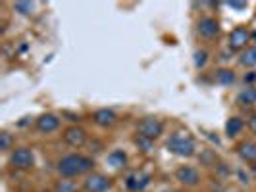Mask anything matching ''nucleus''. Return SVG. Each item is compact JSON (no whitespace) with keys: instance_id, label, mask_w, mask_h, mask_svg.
Returning a JSON list of instances; mask_svg holds the SVG:
<instances>
[{"instance_id":"nucleus-1","label":"nucleus","mask_w":256,"mask_h":192,"mask_svg":"<svg viewBox=\"0 0 256 192\" xmlns=\"http://www.w3.org/2000/svg\"><path fill=\"white\" fill-rule=\"evenodd\" d=\"M94 167V160L89 156H81V154H70L62 158L58 162V173L64 177V179H74L79 175H85L92 171Z\"/></svg>"},{"instance_id":"nucleus-2","label":"nucleus","mask_w":256,"mask_h":192,"mask_svg":"<svg viewBox=\"0 0 256 192\" xmlns=\"http://www.w3.org/2000/svg\"><path fill=\"white\" fill-rule=\"evenodd\" d=\"M168 150L181 158H191L194 154V141L187 135H174L168 141Z\"/></svg>"},{"instance_id":"nucleus-3","label":"nucleus","mask_w":256,"mask_h":192,"mask_svg":"<svg viewBox=\"0 0 256 192\" xmlns=\"http://www.w3.org/2000/svg\"><path fill=\"white\" fill-rule=\"evenodd\" d=\"M10 166L14 169H20V171H27L35 166V156H33V150H29L26 146L22 148H14L12 154H10Z\"/></svg>"},{"instance_id":"nucleus-4","label":"nucleus","mask_w":256,"mask_h":192,"mask_svg":"<svg viewBox=\"0 0 256 192\" xmlns=\"http://www.w3.org/2000/svg\"><path fill=\"white\" fill-rule=\"evenodd\" d=\"M139 135L144 137V139H148V141H156L162 133H164V125H162V121L160 119H156V117H144L141 123H139Z\"/></svg>"},{"instance_id":"nucleus-5","label":"nucleus","mask_w":256,"mask_h":192,"mask_svg":"<svg viewBox=\"0 0 256 192\" xmlns=\"http://www.w3.org/2000/svg\"><path fill=\"white\" fill-rule=\"evenodd\" d=\"M110 187H112V179L102 173H90L83 183L85 192H106Z\"/></svg>"},{"instance_id":"nucleus-6","label":"nucleus","mask_w":256,"mask_h":192,"mask_svg":"<svg viewBox=\"0 0 256 192\" xmlns=\"http://www.w3.org/2000/svg\"><path fill=\"white\" fill-rule=\"evenodd\" d=\"M62 137H64L66 144H70V146H74V148H79V146H83V144L87 142V133H85V129L77 127V125H72V127L66 129Z\"/></svg>"},{"instance_id":"nucleus-7","label":"nucleus","mask_w":256,"mask_h":192,"mask_svg":"<svg viewBox=\"0 0 256 192\" xmlns=\"http://www.w3.org/2000/svg\"><path fill=\"white\" fill-rule=\"evenodd\" d=\"M176 179L180 181L181 185H185V187H196L198 185V181H200V175H198V171L191 166H181L178 171H176Z\"/></svg>"},{"instance_id":"nucleus-8","label":"nucleus","mask_w":256,"mask_h":192,"mask_svg":"<svg viewBox=\"0 0 256 192\" xmlns=\"http://www.w3.org/2000/svg\"><path fill=\"white\" fill-rule=\"evenodd\" d=\"M250 40V33L246 27H235L230 33V48L231 50H241Z\"/></svg>"},{"instance_id":"nucleus-9","label":"nucleus","mask_w":256,"mask_h":192,"mask_svg":"<svg viewBox=\"0 0 256 192\" xmlns=\"http://www.w3.org/2000/svg\"><path fill=\"white\" fill-rule=\"evenodd\" d=\"M150 183V175L148 173H142V171H135L131 173L128 179H126V187L131 192H141L146 189V185Z\"/></svg>"},{"instance_id":"nucleus-10","label":"nucleus","mask_w":256,"mask_h":192,"mask_svg":"<svg viewBox=\"0 0 256 192\" xmlns=\"http://www.w3.org/2000/svg\"><path fill=\"white\" fill-rule=\"evenodd\" d=\"M196 29H198L200 37L212 38L220 33V23L214 19V17H202V19L198 21V27H196Z\"/></svg>"},{"instance_id":"nucleus-11","label":"nucleus","mask_w":256,"mask_h":192,"mask_svg":"<svg viewBox=\"0 0 256 192\" xmlns=\"http://www.w3.org/2000/svg\"><path fill=\"white\" fill-rule=\"evenodd\" d=\"M60 127V119L54 114H42L37 119V129L40 133H52Z\"/></svg>"},{"instance_id":"nucleus-12","label":"nucleus","mask_w":256,"mask_h":192,"mask_svg":"<svg viewBox=\"0 0 256 192\" xmlns=\"http://www.w3.org/2000/svg\"><path fill=\"white\" fill-rule=\"evenodd\" d=\"M92 121H94L98 127H112L116 121H118V115H116L112 110L104 108V110L94 112V115H92Z\"/></svg>"},{"instance_id":"nucleus-13","label":"nucleus","mask_w":256,"mask_h":192,"mask_svg":"<svg viewBox=\"0 0 256 192\" xmlns=\"http://www.w3.org/2000/svg\"><path fill=\"white\" fill-rule=\"evenodd\" d=\"M237 154L241 156V160L248 164H256V142L244 141L237 146Z\"/></svg>"},{"instance_id":"nucleus-14","label":"nucleus","mask_w":256,"mask_h":192,"mask_svg":"<svg viewBox=\"0 0 256 192\" xmlns=\"http://www.w3.org/2000/svg\"><path fill=\"white\" fill-rule=\"evenodd\" d=\"M106 162H108V166H110V167L120 169V167H124L126 164H128V154L124 152V150H114V152L108 154Z\"/></svg>"},{"instance_id":"nucleus-15","label":"nucleus","mask_w":256,"mask_h":192,"mask_svg":"<svg viewBox=\"0 0 256 192\" xmlns=\"http://www.w3.org/2000/svg\"><path fill=\"white\" fill-rule=\"evenodd\" d=\"M214 79L220 85H231V83H235V71L228 69V67H222L214 73Z\"/></svg>"},{"instance_id":"nucleus-16","label":"nucleus","mask_w":256,"mask_h":192,"mask_svg":"<svg viewBox=\"0 0 256 192\" xmlns=\"http://www.w3.org/2000/svg\"><path fill=\"white\" fill-rule=\"evenodd\" d=\"M243 119L241 117H231L228 119V123H226V133H228V137H235V135H239L241 131H243Z\"/></svg>"},{"instance_id":"nucleus-17","label":"nucleus","mask_w":256,"mask_h":192,"mask_svg":"<svg viewBox=\"0 0 256 192\" xmlns=\"http://www.w3.org/2000/svg\"><path fill=\"white\" fill-rule=\"evenodd\" d=\"M237 102L243 104V106H252L256 104V89H244L239 96H237Z\"/></svg>"},{"instance_id":"nucleus-18","label":"nucleus","mask_w":256,"mask_h":192,"mask_svg":"<svg viewBox=\"0 0 256 192\" xmlns=\"http://www.w3.org/2000/svg\"><path fill=\"white\" fill-rule=\"evenodd\" d=\"M239 62H241V65H244V67H254L256 65V46L254 48H246V50L241 54Z\"/></svg>"},{"instance_id":"nucleus-19","label":"nucleus","mask_w":256,"mask_h":192,"mask_svg":"<svg viewBox=\"0 0 256 192\" xmlns=\"http://www.w3.org/2000/svg\"><path fill=\"white\" fill-rule=\"evenodd\" d=\"M54 192H77V187L72 179H64V177H62L60 181H56Z\"/></svg>"},{"instance_id":"nucleus-20","label":"nucleus","mask_w":256,"mask_h":192,"mask_svg":"<svg viewBox=\"0 0 256 192\" xmlns=\"http://www.w3.org/2000/svg\"><path fill=\"white\" fill-rule=\"evenodd\" d=\"M198 160H200V164H202V166L212 167V166H216L218 156H216V152H214V150H202V152H200V156H198Z\"/></svg>"},{"instance_id":"nucleus-21","label":"nucleus","mask_w":256,"mask_h":192,"mask_svg":"<svg viewBox=\"0 0 256 192\" xmlns=\"http://www.w3.org/2000/svg\"><path fill=\"white\" fill-rule=\"evenodd\" d=\"M14 10L20 12L22 15H31L33 10H35V4L33 2H16L14 4Z\"/></svg>"},{"instance_id":"nucleus-22","label":"nucleus","mask_w":256,"mask_h":192,"mask_svg":"<svg viewBox=\"0 0 256 192\" xmlns=\"http://www.w3.org/2000/svg\"><path fill=\"white\" fill-rule=\"evenodd\" d=\"M10 148H12V135L6 133V131H2L0 133V150L2 152H8Z\"/></svg>"},{"instance_id":"nucleus-23","label":"nucleus","mask_w":256,"mask_h":192,"mask_svg":"<svg viewBox=\"0 0 256 192\" xmlns=\"http://www.w3.org/2000/svg\"><path fill=\"white\" fill-rule=\"evenodd\" d=\"M135 144H137V146L141 148L142 152H150V150H152V141L144 139V137H141V135H139V137L135 139Z\"/></svg>"},{"instance_id":"nucleus-24","label":"nucleus","mask_w":256,"mask_h":192,"mask_svg":"<svg viewBox=\"0 0 256 192\" xmlns=\"http://www.w3.org/2000/svg\"><path fill=\"white\" fill-rule=\"evenodd\" d=\"M206 60H208V54H206L204 50L194 52V65H196V67H204Z\"/></svg>"},{"instance_id":"nucleus-25","label":"nucleus","mask_w":256,"mask_h":192,"mask_svg":"<svg viewBox=\"0 0 256 192\" xmlns=\"http://www.w3.org/2000/svg\"><path fill=\"white\" fill-rule=\"evenodd\" d=\"M230 6L235 8V10H244V8H246V2H235V0H231Z\"/></svg>"},{"instance_id":"nucleus-26","label":"nucleus","mask_w":256,"mask_h":192,"mask_svg":"<svg viewBox=\"0 0 256 192\" xmlns=\"http://www.w3.org/2000/svg\"><path fill=\"white\" fill-rule=\"evenodd\" d=\"M254 81H256V71H250V73L244 75V83H254Z\"/></svg>"},{"instance_id":"nucleus-27","label":"nucleus","mask_w":256,"mask_h":192,"mask_svg":"<svg viewBox=\"0 0 256 192\" xmlns=\"http://www.w3.org/2000/svg\"><path fill=\"white\" fill-rule=\"evenodd\" d=\"M250 131H252V133L256 135V115L252 117V119H250Z\"/></svg>"},{"instance_id":"nucleus-28","label":"nucleus","mask_w":256,"mask_h":192,"mask_svg":"<svg viewBox=\"0 0 256 192\" xmlns=\"http://www.w3.org/2000/svg\"><path fill=\"white\" fill-rule=\"evenodd\" d=\"M250 173H252V177L256 179V164H252V166H250Z\"/></svg>"},{"instance_id":"nucleus-29","label":"nucleus","mask_w":256,"mask_h":192,"mask_svg":"<svg viewBox=\"0 0 256 192\" xmlns=\"http://www.w3.org/2000/svg\"><path fill=\"white\" fill-rule=\"evenodd\" d=\"M250 38H252V40H254V42H256V31H254V33H252V35H250Z\"/></svg>"},{"instance_id":"nucleus-30","label":"nucleus","mask_w":256,"mask_h":192,"mask_svg":"<svg viewBox=\"0 0 256 192\" xmlns=\"http://www.w3.org/2000/svg\"><path fill=\"white\" fill-rule=\"evenodd\" d=\"M168 192H185V191H168Z\"/></svg>"},{"instance_id":"nucleus-31","label":"nucleus","mask_w":256,"mask_h":192,"mask_svg":"<svg viewBox=\"0 0 256 192\" xmlns=\"http://www.w3.org/2000/svg\"><path fill=\"white\" fill-rule=\"evenodd\" d=\"M42 192H48V191H42Z\"/></svg>"},{"instance_id":"nucleus-32","label":"nucleus","mask_w":256,"mask_h":192,"mask_svg":"<svg viewBox=\"0 0 256 192\" xmlns=\"http://www.w3.org/2000/svg\"><path fill=\"white\" fill-rule=\"evenodd\" d=\"M235 192H239V191H235Z\"/></svg>"}]
</instances>
